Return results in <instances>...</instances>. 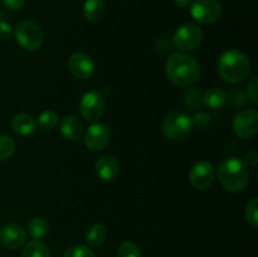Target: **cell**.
I'll return each mask as SVG.
<instances>
[{"mask_svg": "<svg viewBox=\"0 0 258 257\" xmlns=\"http://www.w3.org/2000/svg\"><path fill=\"white\" fill-rule=\"evenodd\" d=\"M48 232H49V223L47 222V219L42 218V217H34L28 223V233L35 241L44 238Z\"/></svg>", "mask_w": 258, "mask_h": 257, "instance_id": "obj_18", "label": "cell"}, {"mask_svg": "<svg viewBox=\"0 0 258 257\" xmlns=\"http://www.w3.org/2000/svg\"><path fill=\"white\" fill-rule=\"evenodd\" d=\"M25 239H27V233L20 224L8 223L0 229V242L7 248H19L25 243Z\"/></svg>", "mask_w": 258, "mask_h": 257, "instance_id": "obj_13", "label": "cell"}, {"mask_svg": "<svg viewBox=\"0 0 258 257\" xmlns=\"http://www.w3.org/2000/svg\"><path fill=\"white\" fill-rule=\"evenodd\" d=\"M106 7L103 0H86L83 5V15L90 22H98L105 15Z\"/></svg>", "mask_w": 258, "mask_h": 257, "instance_id": "obj_17", "label": "cell"}, {"mask_svg": "<svg viewBox=\"0 0 258 257\" xmlns=\"http://www.w3.org/2000/svg\"><path fill=\"white\" fill-rule=\"evenodd\" d=\"M216 178V169L209 161L202 160L193 165L189 171V181L191 185L199 190L208 189L213 184Z\"/></svg>", "mask_w": 258, "mask_h": 257, "instance_id": "obj_10", "label": "cell"}, {"mask_svg": "<svg viewBox=\"0 0 258 257\" xmlns=\"http://www.w3.org/2000/svg\"><path fill=\"white\" fill-rule=\"evenodd\" d=\"M13 28L8 22H0V39H8L12 35Z\"/></svg>", "mask_w": 258, "mask_h": 257, "instance_id": "obj_30", "label": "cell"}, {"mask_svg": "<svg viewBox=\"0 0 258 257\" xmlns=\"http://www.w3.org/2000/svg\"><path fill=\"white\" fill-rule=\"evenodd\" d=\"M166 76L176 86H190L201 77V66L191 55L175 53L166 62Z\"/></svg>", "mask_w": 258, "mask_h": 257, "instance_id": "obj_1", "label": "cell"}, {"mask_svg": "<svg viewBox=\"0 0 258 257\" xmlns=\"http://www.w3.org/2000/svg\"><path fill=\"white\" fill-rule=\"evenodd\" d=\"M251 63L244 53L236 49L226 50L219 57L218 73L223 81L228 83H241L248 77Z\"/></svg>", "mask_w": 258, "mask_h": 257, "instance_id": "obj_2", "label": "cell"}, {"mask_svg": "<svg viewBox=\"0 0 258 257\" xmlns=\"http://www.w3.org/2000/svg\"><path fill=\"white\" fill-rule=\"evenodd\" d=\"M249 173L242 159L226 158L218 166V179L222 186L231 193H239L248 184Z\"/></svg>", "mask_w": 258, "mask_h": 257, "instance_id": "obj_3", "label": "cell"}, {"mask_svg": "<svg viewBox=\"0 0 258 257\" xmlns=\"http://www.w3.org/2000/svg\"><path fill=\"white\" fill-rule=\"evenodd\" d=\"M201 93L198 90H190L185 93V105L191 108H196L197 106L201 105Z\"/></svg>", "mask_w": 258, "mask_h": 257, "instance_id": "obj_27", "label": "cell"}, {"mask_svg": "<svg viewBox=\"0 0 258 257\" xmlns=\"http://www.w3.org/2000/svg\"><path fill=\"white\" fill-rule=\"evenodd\" d=\"M12 128L14 130V133L19 134V135L28 136L35 131L37 122L28 113H17L12 118Z\"/></svg>", "mask_w": 258, "mask_h": 257, "instance_id": "obj_16", "label": "cell"}, {"mask_svg": "<svg viewBox=\"0 0 258 257\" xmlns=\"http://www.w3.org/2000/svg\"><path fill=\"white\" fill-rule=\"evenodd\" d=\"M247 93H248V97L251 98L253 102L258 101V83H257V77H253L249 81L248 86H247Z\"/></svg>", "mask_w": 258, "mask_h": 257, "instance_id": "obj_28", "label": "cell"}, {"mask_svg": "<svg viewBox=\"0 0 258 257\" xmlns=\"http://www.w3.org/2000/svg\"><path fill=\"white\" fill-rule=\"evenodd\" d=\"M174 3H175L179 8H186L190 5L191 0H174Z\"/></svg>", "mask_w": 258, "mask_h": 257, "instance_id": "obj_33", "label": "cell"}, {"mask_svg": "<svg viewBox=\"0 0 258 257\" xmlns=\"http://www.w3.org/2000/svg\"><path fill=\"white\" fill-rule=\"evenodd\" d=\"M96 174L98 178L103 181H112L120 171V164H118L116 156L112 154H105L100 156L95 164Z\"/></svg>", "mask_w": 258, "mask_h": 257, "instance_id": "obj_14", "label": "cell"}, {"mask_svg": "<svg viewBox=\"0 0 258 257\" xmlns=\"http://www.w3.org/2000/svg\"><path fill=\"white\" fill-rule=\"evenodd\" d=\"M233 130L242 139L253 138L258 130V112L254 108H246L236 113L233 118Z\"/></svg>", "mask_w": 258, "mask_h": 257, "instance_id": "obj_9", "label": "cell"}, {"mask_svg": "<svg viewBox=\"0 0 258 257\" xmlns=\"http://www.w3.org/2000/svg\"><path fill=\"white\" fill-rule=\"evenodd\" d=\"M22 257H50V249L40 241H32L25 244Z\"/></svg>", "mask_w": 258, "mask_h": 257, "instance_id": "obj_21", "label": "cell"}, {"mask_svg": "<svg viewBox=\"0 0 258 257\" xmlns=\"http://www.w3.org/2000/svg\"><path fill=\"white\" fill-rule=\"evenodd\" d=\"M106 238H107V229L101 223L92 224L86 233V241L92 247L101 246L106 241Z\"/></svg>", "mask_w": 258, "mask_h": 257, "instance_id": "obj_20", "label": "cell"}, {"mask_svg": "<svg viewBox=\"0 0 258 257\" xmlns=\"http://www.w3.org/2000/svg\"><path fill=\"white\" fill-rule=\"evenodd\" d=\"M111 139V131L105 123H93L85 134V144L88 149L98 151L108 145Z\"/></svg>", "mask_w": 258, "mask_h": 257, "instance_id": "obj_11", "label": "cell"}, {"mask_svg": "<svg viewBox=\"0 0 258 257\" xmlns=\"http://www.w3.org/2000/svg\"><path fill=\"white\" fill-rule=\"evenodd\" d=\"M58 122V115L54 112V111H43L42 113L38 117V125L40 126L44 130H52V128L55 127Z\"/></svg>", "mask_w": 258, "mask_h": 257, "instance_id": "obj_23", "label": "cell"}, {"mask_svg": "<svg viewBox=\"0 0 258 257\" xmlns=\"http://www.w3.org/2000/svg\"><path fill=\"white\" fill-rule=\"evenodd\" d=\"M246 219L253 228L258 227V201L253 198L246 207Z\"/></svg>", "mask_w": 258, "mask_h": 257, "instance_id": "obj_25", "label": "cell"}, {"mask_svg": "<svg viewBox=\"0 0 258 257\" xmlns=\"http://www.w3.org/2000/svg\"><path fill=\"white\" fill-rule=\"evenodd\" d=\"M190 14L202 24H212L222 15V5L218 0H194L190 5Z\"/></svg>", "mask_w": 258, "mask_h": 257, "instance_id": "obj_7", "label": "cell"}, {"mask_svg": "<svg viewBox=\"0 0 258 257\" xmlns=\"http://www.w3.org/2000/svg\"><path fill=\"white\" fill-rule=\"evenodd\" d=\"M15 151V143L10 136L0 134V161L9 159Z\"/></svg>", "mask_w": 258, "mask_h": 257, "instance_id": "obj_22", "label": "cell"}, {"mask_svg": "<svg viewBox=\"0 0 258 257\" xmlns=\"http://www.w3.org/2000/svg\"><path fill=\"white\" fill-rule=\"evenodd\" d=\"M246 158H247V161H248V163L251 164V165H256L257 159H258L256 151H251V153H248V154H247Z\"/></svg>", "mask_w": 258, "mask_h": 257, "instance_id": "obj_32", "label": "cell"}, {"mask_svg": "<svg viewBox=\"0 0 258 257\" xmlns=\"http://www.w3.org/2000/svg\"><path fill=\"white\" fill-rule=\"evenodd\" d=\"M105 97L98 91H90L81 98L80 112L87 121H97L105 112Z\"/></svg>", "mask_w": 258, "mask_h": 257, "instance_id": "obj_8", "label": "cell"}, {"mask_svg": "<svg viewBox=\"0 0 258 257\" xmlns=\"http://www.w3.org/2000/svg\"><path fill=\"white\" fill-rule=\"evenodd\" d=\"M209 122V116L206 112H198L194 117L193 123H197L198 126H206Z\"/></svg>", "mask_w": 258, "mask_h": 257, "instance_id": "obj_31", "label": "cell"}, {"mask_svg": "<svg viewBox=\"0 0 258 257\" xmlns=\"http://www.w3.org/2000/svg\"><path fill=\"white\" fill-rule=\"evenodd\" d=\"M60 134L66 140L78 141L83 135V125L75 116H66L60 121Z\"/></svg>", "mask_w": 258, "mask_h": 257, "instance_id": "obj_15", "label": "cell"}, {"mask_svg": "<svg viewBox=\"0 0 258 257\" xmlns=\"http://www.w3.org/2000/svg\"><path fill=\"white\" fill-rule=\"evenodd\" d=\"M193 125V120L186 113L174 111V112L168 113L164 118V135L171 141L184 140L191 133Z\"/></svg>", "mask_w": 258, "mask_h": 257, "instance_id": "obj_5", "label": "cell"}, {"mask_svg": "<svg viewBox=\"0 0 258 257\" xmlns=\"http://www.w3.org/2000/svg\"><path fill=\"white\" fill-rule=\"evenodd\" d=\"M117 257H141L140 248L134 242H123L118 247Z\"/></svg>", "mask_w": 258, "mask_h": 257, "instance_id": "obj_24", "label": "cell"}, {"mask_svg": "<svg viewBox=\"0 0 258 257\" xmlns=\"http://www.w3.org/2000/svg\"><path fill=\"white\" fill-rule=\"evenodd\" d=\"M68 70L80 80H87L95 72V62L86 53H75L68 59Z\"/></svg>", "mask_w": 258, "mask_h": 257, "instance_id": "obj_12", "label": "cell"}, {"mask_svg": "<svg viewBox=\"0 0 258 257\" xmlns=\"http://www.w3.org/2000/svg\"><path fill=\"white\" fill-rule=\"evenodd\" d=\"M15 40L18 44L25 50H38L43 44L44 34L43 30L37 23L30 22V20H23L18 23L14 30Z\"/></svg>", "mask_w": 258, "mask_h": 257, "instance_id": "obj_4", "label": "cell"}, {"mask_svg": "<svg viewBox=\"0 0 258 257\" xmlns=\"http://www.w3.org/2000/svg\"><path fill=\"white\" fill-rule=\"evenodd\" d=\"M63 257H95V253L87 246L77 244V246L70 247L64 252V256Z\"/></svg>", "mask_w": 258, "mask_h": 257, "instance_id": "obj_26", "label": "cell"}, {"mask_svg": "<svg viewBox=\"0 0 258 257\" xmlns=\"http://www.w3.org/2000/svg\"><path fill=\"white\" fill-rule=\"evenodd\" d=\"M173 40L174 45L179 50L189 52L201 45L203 40V30L196 24H184L176 29Z\"/></svg>", "mask_w": 258, "mask_h": 257, "instance_id": "obj_6", "label": "cell"}, {"mask_svg": "<svg viewBox=\"0 0 258 257\" xmlns=\"http://www.w3.org/2000/svg\"><path fill=\"white\" fill-rule=\"evenodd\" d=\"M3 5L10 10H20L24 7L25 0H2Z\"/></svg>", "mask_w": 258, "mask_h": 257, "instance_id": "obj_29", "label": "cell"}, {"mask_svg": "<svg viewBox=\"0 0 258 257\" xmlns=\"http://www.w3.org/2000/svg\"><path fill=\"white\" fill-rule=\"evenodd\" d=\"M202 101L209 108L217 110V108L223 107L224 103L227 102V95L222 90H218V88H211L207 92H204Z\"/></svg>", "mask_w": 258, "mask_h": 257, "instance_id": "obj_19", "label": "cell"}]
</instances>
